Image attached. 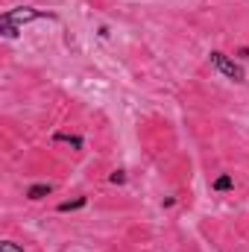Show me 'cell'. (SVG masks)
I'll list each match as a JSON object with an SVG mask.
<instances>
[{"instance_id":"277c9868","label":"cell","mask_w":249,"mask_h":252,"mask_svg":"<svg viewBox=\"0 0 249 252\" xmlns=\"http://www.w3.org/2000/svg\"><path fill=\"white\" fill-rule=\"evenodd\" d=\"M50 190H53L50 182H38V185H30L27 188V196L30 199H44V196H50Z\"/></svg>"},{"instance_id":"5b68a950","label":"cell","mask_w":249,"mask_h":252,"mask_svg":"<svg viewBox=\"0 0 249 252\" xmlns=\"http://www.w3.org/2000/svg\"><path fill=\"white\" fill-rule=\"evenodd\" d=\"M85 202H88V196H76V199L59 202V205H56V211H59V214H67V211H79V208H85Z\"/></svg>"},{"instance_id":"9c48e42d","label":"cell","mask_w":249,"mask_h":252,"mask_svg":"<svg viewBox=\"0 0 249 252\" xmlns=\"http://www.w3.org/2000/svg\"><path fill=\"white\" fill-rule=\"evenodd\" d=\"M238 56H241V59H249V47H241V50H238Z\"/></svg>"},{"instance_id":"8992f818","label":"cell","mask_w":249,"mask_h":252,"mask_svg":"<svg viewBox=\"0 0 249 252\" xmlns=\"http://www.w3.org/2000/svg\"><path fill=\"white\" fill-rule=\"evenodd\" d=\"M211 188L217 190V193H223V190H232V188H235V179H232L229 173H223V176H217V179L211 182Z\"/></svg>"},{"instance_id":"ba28073f","label":"cell","mask_w":249,"mask_h":252,"mask_svg":"<svg viewBox=\"0 0 249 252\" xmlns=\"http://www.w3.org/2000/svg\"><path fill=\"white\" fill-rule=\"evenodd\" d=\"M0 252H24V250H21L18 244H12V241H3V244H0Z\"/></svg>"},{"instance_id":"7a4b0ae2","label":"cell","mask_w":249,"mask_h":252,"mask_svg":"<svg viewBox=\"0 0 249 252\" xmlns=\"http://www.w3.org/2000/svg\"><path fill=\"white\" fill-rule=\"evenodd\" d=\"M208 59H211V67H214V70H220L226 79H232V82H247V70L235 62L232 56H226L223 50H211V53H208Z\"/></svg>"},{"instance_id":"6da1fadb","label":"cell","mask_w":249,"mask_h":252,"mask_svg":"<svg viewBox=\"0 0 249 252\" xmlns=\"http://www.w3.org/2000/svg\"><path fill=\"white\" fill-rule=\"evenodd\" d=\"M38 18H44V12H38V9H32V6L9 9V12H3V15H0V32H3L6 38H18L21 27H24V24H30V21H38Z\"/></svg>"},{"instance_id":"3957f363","label":"cell","mask_w":249,"mask_h":252,"mask_svg":"<svg viewBox=\"0 0 249 252\" xmlns=\"http://www.w3.org/2000/svg\"><path fill=\"white\" fill-rule=\"evenodd\" d=\"M53 141H56V144H67V147H73V150H82V147H85V141H82L79 135H67V132H56Z\"/></svg>"},{"instance_id":"52a82bcc","label":"cell","mask_w":249,"mask_h":252,"mask_svg":"<svg viewBox=\"0 0 249 252\" xmlns=\"http://www.w3.org/2000/svg\"><path fill=\"white\" fill-rule=\"evenodd\" d=\"M109 182H112V185H124V182H126V173H124V170H115V173L109 176Z\"/></svg>"}]
</instances>
